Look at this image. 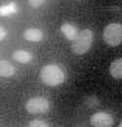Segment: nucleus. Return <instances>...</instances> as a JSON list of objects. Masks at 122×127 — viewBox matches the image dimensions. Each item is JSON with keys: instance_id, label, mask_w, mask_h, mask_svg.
<instances>
[{"instance_id": "nucleus-1", "label": "nucleus", "mask_w": 122, "mask_h": 127, "mask_svg": "<svg viewBox=\"0 0 122 127\" xmlns=\"http://www.w3.org/2000/svg\"><path fill=\"white\" fill-rule=\"evenodd\" d=\"M41 81L50 87H55L62 84L65 80V75L63 70L58 64H49L44 65L39 73Z\"/></svg>"}, {"instance_id": "nucleus-2", "label": "nucleus", "mask_w": 122, "mask_h": 127, "mask_svg": "<svg viewBox=\"0 0 122 127\" xmlns=\"http://www.w3.org/2000/svg\"><path fill=\"white\" fill-rule=\"evenodd\" d=\"M93 39H94V34L91 30L85 29L79 32L75 40H73L71 44L72 53L78 56H82L86 54L91 49Z\"/></svg>"}, {"instance_id": "nucleus-3", "label": "nucleus", "mask_w": 122, "mask_h": 127, "mask_svg": "<svg viewBox=\"0 0 122 127\" xmlns=\"http://www.w3.org/2000/svg\"><path fill=\"white\" fill-rule=\"evenodd\" d=\"M103 38L110 47H116L122 43V25L119 23L108 24L103 32Z\"/></svg>"}, {"instance_id": "nucleus-4", "label": "nucleus", "mask_w": 122, "mask_h": 127, "mask_svg": "<svg viewBox=\"0 0 122 127\" xmlns=\"http://www.w3.org/2000/svg\"><path fill=\"white\" fill-rule=\"evenodd\" d=\"M50 109V102L45 97L36 96L30 98L26 103V110L30 114L45 113Z\"/></svg>"}, {"instance_id": "nucleus-5", "label": "nucleus", "mask_w": 122, "mask_h": 127, "mask_svg": "<svg viewBox=\"0 0 122 127\" xmlns=\"http://www.w3.org/2000/svg\"><path fill=\"white\" fill-rule=\"evenodd\" d=\"M113 122L112 115L107 111L95 112L90 117V123L94 127H111Z\"/></svg>"}, {"instance_id": "nucleus-6", "label": "nucleus", "mask_w": 122, "mask_h": 127, "mask_svg": "<svg viewBox=\"0 0 122 127\" xmlns=\"http://www.w3.org/2000/svg\"><path fill=\"white\" fill-rule=\"evenodd\" d=\"M23 36H24V38L27 41H30V42H40L43 39L44 34H43V32L41 30H39V29L30 28V29H27L24 32Z\"/></svg>"}, {"instance_id": "nucleus-7", "label": "nucleus", "mask_w": 122, "mask_h": 127, "mask_svg": "<svg viewBox=\"0 0 122 127\" xmlns=\"http://www.w3.org/2000/svg\"><path fill=\"white\" fill-rule=\"evenodd\" d=\"M60 30H61V32L62 33V35L66 39H68L70 41L75 40V38H76L78 33H79L76 27L73 24H70V23H63L61 26Z\"/></svg>"}, {"instance_id": "nucleus-8", "label": "nucleus", "mask_w": 122, "mask_h": 127, "mask_svg": "<svg viewBox=\"0 0 122 127\" xmlns=\"http://www.w3.org/2000/svg\"><path fill=\"white\" fill-rule=\"evenodd\" d=\"M12 58H13V60L16 61L17 63L29 64L32 61L33 56H32V54H31L30 52H29L27 50L19 49V50H16V51L13 52Z\"/></svg>"}, {"instance_id": "nucleus-9", "label": "nucleus", "mask_w": 122, "mask_h": 127, "mask_svg": "<svg viewBox=\"0 0 122 127\" xmlns=\"http://www.w3.org/2000/svg\"><path fill=\"white\" fill-rule=\"evenodd\" d=\"M16 72L15 66L7 60L0 61V75L4 78L12 77Z\"/></svg>"}, {"instance_id": "nucleus-10", "label": "nucleus", "mask_w": 122, "mask_h": 127, "mask_svg": "<svg viewBox=\"0 0 122 127\" xmlns=\"http://www.w3.org/2000/svg\"><path fill=\"white\" fill-rule=\"evenodd\" d=\"M109 73L115 79H122V58L116 59L110 64Z\"/></svg>"}, {"instance_id": "nucleus-11", "label": "nucleus", "mask_w": 122, "mask_h": 127, "mask_svg": "<svg viewBox=\"0 0 122 127\" xmlns=\"http://www.w3.org/2000/svg\"><path fill=\"white\" fill-rule=\"evenodd\" d=\"M17 12H18V6L14 2L3 5V6H1V9H0V15L2 17L10 16V15H13Z\"/></svg>"}, {"instance_id": "nucleus-12", "label": "nucleus", "mask_w": 122, "mask_h": 127, "mask_svg": "<svg viewBox=\"0 0 122 127\" xmlns=\"http://www.w3.org/2000/svg\"><path fill=\"white\" fill-rule=\"evenodd\" d=\"M28 127H50V125L41 119H33L29 123Z\"/></svg>"}, {"instance_id": "nucleus-13", "label": "nucleus", "mask_w": 122, "mask_h": 127, "mask_svg": "<svg viewBox=\"0 0 122 127\" xmlns=\"http://www.w3.org/2000/svg\"><path fill=\"white\" fill-rule=\"evenodd\" d=\"M47 0H28L30 6L36 9V8H39L40 6H42L44 3H45Z\"/></svg>"}, {"instance_id": "nucleus-14", "label": "nucleus", "mask_w": 122, "mask_h": 127, "mask_svg": "<svg viewBox=\"0 0 122 127\" xmlns=\"http://www.w3.org/2000/svg\"><path fill=\"white\" fill-rule=\"evenodd\" d=\"M0 31H1V36H0V38H1V40H4V38H5V36H6V30H5V28L4 27H1L0 28Z\"/></svg>"}, {"instance_id": "nucleus-15", "label": "nucleus", "mask_w": 122, "mask_h": 127, "mask_svg": "<svg viewBox=\"0 0 122 127\" xmlns=\"http://www.w3.org/2000/svg\"><path fill=\"white\" fill-rule=\"evenodd\" d=\"M118 127H122V120L120 121V123H119V125H118Z\"/></svg>"}]
</instances>
